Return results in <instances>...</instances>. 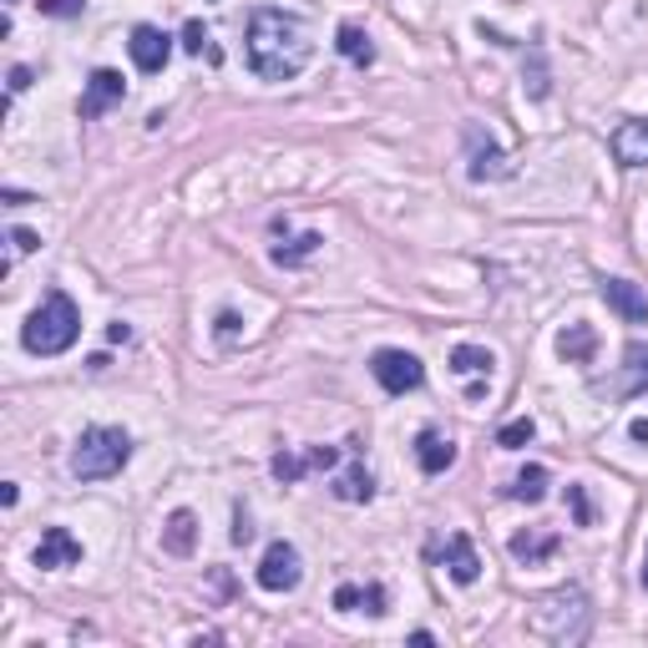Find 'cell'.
Segmentation results:
<instances>
[{"mask_svg": "<svg viewBox=\"0 0 648 648\" xmlns=\"http://www.w3.org/2000/svg\"><path fill=\"white\" fill-rule=\"evenodd\" d=\"M598 289H603V300H608V310L624 324H648V294L634 279H603Z\"/></svg>", "mask_w": 648, "mask_h": 648, "instance_id": "8", "label": "cell"}, {"mask_svg": "<svg viewBox=\"0 0 648 648\" xmlns=\"http://www.w3.org/2000/svg\"><path fill=\"white\" fill-rule=\"evenodd\" d=\"M557 349H563V360H588L593 355V330L588 324H567L563 335H557Z\"/></svg>", "mask_w": 648, "mask_h": 648, "instance_id": "22", "label": "cell"}, {"mask_svg": "<svg viewBox=\"0 0 648 648\" xmlns=\"http://www.w3.org/2000/svg\"><path fill=\"white\" fill-rule=\"evenodd\" d=\"M300 577H304V557L294 542H269V553L264 563H259V588L264 593H294L300 588Z\"/></svg>", "mask_w": 648, "mask_h": 648, "instance_id": "6", "label": "cell"}, {"mask_svg": "<svg viewBox=\"0 0 648 648\" xmlns=\"http://www.w3.org/2000/svg\"><path fill=\"white\" fill-rule=\"evenodd\" d=\"M233 542H239V547H243V542H253V527H249V516H243V512H239V527H233Z\"/></svg>", "mask_w": 648, "mask_h": 648, "instance_id": "32", "label": "cell"}, {"mask_svg": "<svg viewBox=\"0 0 648 648\" xmlns=\"http://www.w3.org/2000/svg\"><path fill=\"white\" fill-rule=\"evenodd\" d=\"M36 243H41V239H36L31 229H11V259H6V269H11L21 253H36Z\"/></svg>", "mask_w": 648, "mask_h": 648, "instance_id": "28", "label": "cell"}, {"mask_svg": "<svg viewBox=\"0 0 648 648\" xmlns=\"http://www.w3.org/2000/svg\"><path fill=\"white\" fill-rule=\"evenodd\" d=\"M648 390V345H628V375L618 380V396H638Z\"/></svg>", "mask_w": 648, "mask_h": 648, "instance_id": "20", "label": "cell"}, {"mask_svg": "<svg viewBox=\"0 0 648 648\" xmlns=\"http://www.w3.org/2000/svg\"><path fill=\"white\" fill-rule=\"evenodd\" d=\"M557 553V532H516L512 537V557L516 563H542V557Z\"/></svg>", "mask_w": 648, "mask_h": 648, "instance_id": "17", "label": "cell"}, {"mask_svg": "<svg viewBox=\"0 0 648 648\" xmlns=\"http://www.w3.org/2000/svg\"><path fill=\"white\" fill-rule=\"evenodd\" d=\"M512 497L516 502H542L547 497V467H527L522 477L512 481Z\"/></svg>", "mask_w": 648, "mask_h": 648, "instance_id": "23", "label": "cell"}, {"mask_svg": "<svg viewBox=\"0 0 648 648\" xmlns=\"http://www.w3.org/2000/svg\"><path fill=\"white\" fill-rule=\"evenodd\" d=\"M304 467H310V461H300V457H284V451H279V457H274V477H284V481H300V477H304Z\"/></svg>", "mask_w": 648, "mask_h": 648, "instance_id": "29", "label": "cell"}, {"mask_svg": "<svg viewBox=\"0 0 648 648\" xmlns=\"http://www.w3.org/2000/svg\"><path fill=\"white\" fill-rule=\"evenodd\" d=\"M82 563V542L72 537L66 527H46L41 532V547H36V567H76Z\"/></svg>", "mask_w": 648, "mask_h": 648, "instance_id": "9", "label": "cell"}, {"mask_svg": "<svg viewBox=\"0 0 648 648\" xmlns=\"http://www.w3.org/2000/svg\"><path fill=\"white\" fill-rule=\"evenodd\" d=\"M339 56L355 61V66H370L375 61V46H370V36H365L360 25H339Z\"/></svg>", "mask_w": 648, "mask_h": 648, "instance_id": "21", "label": "cell"}, {"mask_svg": "<svg viewBox=\"0 0 648 648\" xmlns=\"http://www.w3.org/2000/svg\"><path fill=\"white\" fill-rule=\"evenodd\" d=\"M588 628H593V608H588V593L583 588H557L553 598H542V608H532V634L557 648L583 644Z\"/></svg>", "mask_w": 648, "mask_h": 648, "instance_id": "3", "label": "cell"}, {"mask_svg": "<svg viewBox=\"0 0 648 648\" xmlns=\"http://www.w3.org/2000/svg\"><path fill=\"white\" fill-rule=\"evenodd\" d=\"M182 51H188V56L218 61V46L208 41V25H203V21H188V25H182Z\"/></svg>", "mask_w": 648, "mask_h": 648, "instance_id": "25", "label": "cell"}, {"mask_svg": "<svg viewBox=\"0 0 648 648\" xmlns=\"http://www.w3.org/2000/svg\"><path fill=\"white\" fill-rule=\"evenodd\" d=\"M127 51H133V66L137 72H163L168 66V56H173V36L168 31H157V25H137L133 31V41H127Z\"/></svg>", "mask_w": 648, "mask_h": 648, "instance_id": "7", "label": "cell"}, {"mask_svg": "<svg viewBox=\"0 0 648 648\" xmlns=\"http://www.w3.org/2000/svg\"><path fill=\"white\" fill-rule=\"evenodd\" d=\"M492 349H481V345H457L451 349V370L457 375H487L492 380Z\"/></svg>", "mask_w": 648, "mask_h": 648, "instance_id": "19", "label": "cell"}, {"mask_svg": "<svg viewBox=\"0 0 648 648\" xmlns=\"http://www.w3.org/2000/svg\"><path fill=\"white\" fill-rule=\"evenodd\" d=\"M76 335H82V310L72 304V294L51 289L46 300L31 310V320H25L21 345L31 349V355H61V349L76 345Z\"/></svg>", "mask_w": 648, "mask_h": 648, "instance_id": "2", "label": "cell"}, {"mask_svg": "<svg viewBox=\"0 0 648 648\" xmlns=\"http://www.w3.org/2000/svg\"><path fill=\"white\" fill-rule=\"evenodd\" d=\"M638 577H644V588H648V547H644V573H638Z\"/></svg>", "mask_w": 648, "mask_h": 648, "instance_id": "35", "label": "cell"}, {"mask_svg": "<svg viewBox=\"0 0 648 648\" xmlns=\"http://www.w3.org/2000/svg\"><path fill=\"white\" fill-rule=\"evenodd\" d=\"M218 335H223V339L239 335V314H218Z\"/></svg>", "mask_w": 648, "mask_h": 648, "instance_id": "31", "label": "cell"}, {"mask_svg": "<svg viewBox=\"0 0 648 648\" xmlns=\"http://www.w3.org/2000/svg\"><path fill=\"white\" fill-rule=\"evenodd\" d=\"M122 96H127V82H122L117 72H92L86 96H82V117H102L107 107H117Z\"/></svg>", "mask_w": 648, "mask_h": 648, "instance_id": "10", "label": "cell"}, {"mask_svg": "<svg viewBox=\"0 0 648 648\" xmlns=\"http://www.w3.org/2000/svg\"><path fill=\"white\" fill-rule=\"evenodd\" d=\"M25 86H31V72H25V66H15V72H11V92H25Z\"/></svg>", "mask_w": 648, "mask_h": 648, "instance_id": "33", "label": "cell"}, {"mask_svg": "<svg viewBox=\"0 0 648 648\" xmlns=\"http://www.w3.org/2000/svg\"><path fill=\"white\" fill-rule=\"evenodd\" d=\"M532 431H537V426H532V420L522 416V420H512V426H502V436H497V446H506V451H516V446H527V441H532Z\"/></svg>", "mask_w": 648, "mask_h": 648, "instance_id": "26", "label": "cell"}, {"mask_svg": "<svg viewBox=\"0 0 648 648\" xmlns=\"http://www.w3.org/2000/svg\"><path fill=\"white\" fill-rule=\"evenodd\" d=\"M320 233H304V239H294V243H289V249H284V243H279V249H274V264H284V269H294V264H304V259H310V253H320Z\"/></svg>", "mask_w": 648, "mask_h": 648, "instance_id": "24", "label": "cell"}, {"mask_svg": "<svg viewBox=\"0 0 648 648\" xmlns=\"http://www.w3.org/2000/svg\"><path fill=\"white\" fill-rule=\"evenodd\" d=\"M335 497H339V502H370V497H375L370 471H365L360 461H355L349 471H339V477H335Z\"/></svg>", "mask_w": 648, "mask_h": 648, "instance_id": "18", "label": "cell"}, {"mask_svg": "<svg viewBox=\"0 0 648 648\" xmlns=\"http://www.w3.org/2000/svg\"><path fill=\"white\" fill-rule=\"evenodd\" d=\"M133 457V436L122 426H86L76 436V451H72V477L76 481H107L117 477Z\"/></svg>", "mask_w": 648, "mask_h": 648, "instance_id": "4", "label": "cell"}, {"mask_svg": "<svg viewBox=\"0 0 648 648\" xmlns=\"http://www.w3.org/2000/svg\"><path fill=\"white\" fill-rule=\"evenodd\" d=\"M416 461H420L426 477H441V471L457 461V446H451V436H441V431H420L416 436Z\"/></svg>", "mask_w": 648, "mask_h": 648, "instance_id": "13", "label": "cell"}, {"mask_svg": "<svg viewBox=\"0 0 648 648\" xmlns=\"http://www.w3.org/2000/svg\"><path fill=\"white\" fill-rule=\"evenodd\" d=\"M41 15H56V21H72V15L86 11V0H36Z\"/></svg>", "mask_w": 648, "mask_h": 648, "instance_id": "27", "label": "cell"}, {"mask_svg": "<svg viewBox=\"0 0 648 648\" xmlns=\"http://www.w3.org/2000/svg\"><path fill=\"white\" fill-rule=\"evenodd\" d=\"M613 157L624 168H648V122H624L613 133Z\"/></svg>", "mask_w": 648, "mask_h": 648, "instance_id": "12", "label": "cell"}, {"mask_svg": "<svg viewBox=\"0 0 648 648\" xmlns=\"http://www.w3.org/2000/svg\"><path fill=\"white\" fill-rule=\"evenodd\" d=\"M310 56L314 41L300 15L274 11V6H259L249 15V66L259 82H294L310 66Z\"/></svg>", "mask_w": 648, "mask_h": 648, "instance_id": "1", "label": "cell"}, {"mask_svg": "<svg viewBox=\"0 0 648 648\" xmlns=\"http://www.w3.org/2000/svg\"><path fill=\"white\" fill-rule=\"evenodd\" d=\"M628 436H634V441H648V420H644V416H638V420H634V426H628Z\"/></svg>", "mask_w": 648, "mask_h": 648, "instance_id": "34", "label": "cell"}, {"mask_svg": "<svg viewBox=\"0 0 648 648\" xmlns=\"http://www.w3.org/2000/svg\"><path fill=\"white\" fill-rule=\"evenodd\" d=\"M335 608L339 613H370V618H380V613H385V588H380V583H370V588L345 583V588H335Z\"/></svg>", "mask_w": 648, "mask_h": 648, "instance_id": "14", "label": "cell"}, {"mask_svg": "<svg viewBox=\"0 0 648 648\" xmlns=\"http://www.w3.org/2000/svg\"><path fill=\"white\" fill-rule=\"evenodd\" d=\"M567 497H573V512H577V522L588 527V522H593V512H588V497H583V487H567Z\"/></svg>", "mask_w": 648, "mask_h": 648, "instance_id": "30", "label": "cell"}, {"mask_svg": "<svg viewBox=\"0 0 648 648\" xmlns=\"http://www.w3.org/2000/svg\"><path fill=\"white\" fill-rule=\"evenodd\" d=\"M446 573H451V583H461V588H471L481 577V557H477L467 532H457V537L446 542Z\"/></svg>", "mask_w": 648, "mask_h": 648, "instance_id": "11", "label": "cell"}, {"mask_svg": "<svg viewBox=\"0 0 648 648\" xmlns=\"http://www.w3.org/2000/svg\"><path fill=\"white\" fill-rule=\"evenodd\" d=\"M467 147H471V178H502V153H497V147H492V137H481L477 133V127H471V133H467Z\"/></svg>", "mask_w": 648, "mask_h": 648, "instance_id": "15", "label": "cell"}, {"mask_svg": "<svg viewBox=\"0 0 648 648\" xmlns=\"http://www.w3.org/2000/svg\"><path fill=\"white\" fill-rule=\"evenodd\" d=\"M192 537H198V516L182 506V512L168 516V532H163V547H168L173 557H188L192 553Z\"/></svg>", "mask_w": 648, "mask_h": 648, "instance_id": "16", "label": "cell"}, {"mask_svg": "<svg viewBox=\"0 0 648 648\" xmlns=\"http://www.w3.org/2000/svg\"><path fill=\"white\" fill-rule=\"evenodd\" d=\"M370 375L380 380V390H390V396H406V390H420V380H426V365H420L410 349H375V355H370Z\"/></svg>", "mask_w": 648, "mask_h": 648, "instance_id": "5", "label": "cell"}]
</instances>
